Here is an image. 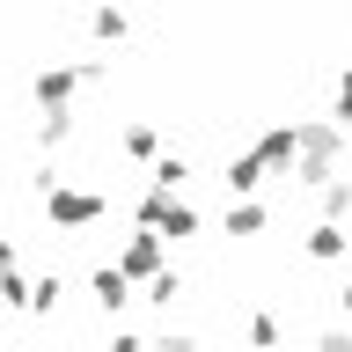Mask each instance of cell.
Returning a JSON list of instances; mask_svg holds the SVG:
<instances>
[{"label": "cell", "mask_w": 352, "mask_h": 352, "mask_svg": "<svg viewBox=\"0 0 352 352\" xmlns=\"http://www.w3.org/2000/svg\"><path fill=\"white\" fill-rule=\"evenodd\" d=\"M103 213V198L96 191H52V220H66V228H81V220Z\"/></svg>", "instance_id": "1"}, {"label": "cell", "mask_w": 352, "mask_h": 352, "mask_svg": "<svg viewBox=\"0 0 352 352\" xmlns=\"http://www.w3.org/2000/svg\"><path fill=\"white\" fill-rule=\"evenodd\" d=\"M154 264H162V242H154V235H132V250H125V264H118V272H125V279H140V272H154Z\"/></svg>", "instance_id": "2"}, {"label": "cell", "mask_w": 352, "mask_h": 352, "mask_svg": "<svg viewBox=\"0 0 352 352\" xmlns=\"http://www.w3.org/2000/svg\"><path fill=\"white\" fill-rule=\"evenodd\" d=\"M96 301H103V308H125V272H96Z\"/></svg>", "instance_id": "3"}, {"label": "cell", "mask_w": 352, "mask_h": 352, "mask_svg": "<svg viewBox=\"0 0 352 352\" xmlns=\"http://www.w3.org/2000/svg\"><path fill=\"white\" fill-rule=\"evenodd\" d=\"M308 250H316V257H345V235H338V228H330V220H323V228L308 235Z\"/></svg>", "instance_id": "4"}, {"label": "cell", "mask_w": 352, "mask_h": 352, "mask_svg": "<svg viewBox=\"0 0 352 352\" xmlns=\"http://www.w3.org/2000/svg\"><path fill=\"white\" fill-rule=\"evenodd\" d=\"M338 118L352 125V74H345V88H338Z\"/></svg>", "instance_id": "5"}]
</instances>
